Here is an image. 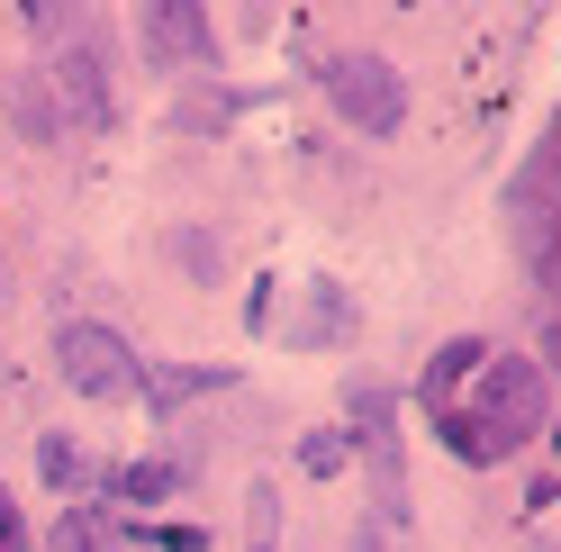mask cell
I'll return each mask as SVG.
<instances>
[{
    "label": "cell",
    "instance_id": "7a4b0ae2",
    "mask_svg": "<svg viewBox=\"0 0 561 552\" xmlns=\"http://www.w3.org/2000/svg\"><path fill=\"white\" fill-rule=\"evenodd\" d=\"M327 100H335L363 136H390V127H399V64H380V55H335V64H327Z\"/></svg>",
    "mask_w": 561,
    "mask_h": 552
},
{
    "label": "cell",
    "instance_id": "52a82bcc",
    "mask_svg": "<svg viewBox=\"0 0 561 552\" xmlns=\"http://www.w3.org/2000/svg\"><path fill=\"white\" fill-rule=\"evenodd\" d=\"M55 552H100V534H91V516H64V526H55Z\"/></svg>",
    "mask_w": 561,
    "mask_h": 552
},
{
    "label": "cell",
    "instance_id": "8992f818",
    "mask_svg": "<svg viewBox=\"0 0 561 552\" xmlns=\"http://www.w3.org/2000/svg\"><path fill=\"white\" fill-rule=\"evenodd\" d=\"M118 490H127V498H163V490H172V471H163V462H146V471H127Z\"/></svg>",
    "mask_w": 561,
    "mask_h": 552
},
{
    "label": "cell",
    "instance_id": "30bf717a",
    "mask_svg": "<svg viewBox=\"0 0 561 552\" xmlns=\"http://www.w3.org/2000/svg\"><path fill=\"white\" fill-rule=\"evenodd\" d=\"M552 444H561V435H552Z\"/></svg>",
    "mask_w": 561,
    "mask_h": 552
},
{
    "label": "cell",
    "instance_id": "3957f363",
    "mask_svg": "<svg viewBox=\"0 0 561 552\" xmlns=\"http://www.w3.org/2000/svg\"><path fill=\"white\" fill-rule=\"evenodd\" d=\"M64 381H73L82 399H127V390H136V354H127V335L73 318V326H64Z\"/></svg>",
    "mask_w": 561,
    "mask_h": 552
},
{
    "label": "cell",
    "instance_id": "ba28073f",
    "mask_svg": "<svg viewBox=\"0 0 561 552\" xmlns=\"http://www.w3.org/2000/svg\"><path fill=\"white\" fill-rule=\"evenodd\" d=\"M543 354H552V371H561V326H552V335H543Z\"/></svg>",
    "mask_w": 561,
    "mask_h": 552
},
{
    "label": "cell",
    "instance_id": "5b68a950",
    "mask_svg": "<svg viewBox=\"0 0 561 552\" xmlns=\"http://www.w3.org/2000/svg\"><path fill=\"white\" fill-rule=\"evenodd\" d=\"M480 354H489V344H471V335H462V344H444L435 371H426V399H435V407H453V381H462V371H480Z\"/></svg>",
    "mask_w": 561,
    "mask_h": 552
},
{
    "label": "cell",
    "instance_id": "6da1fadb",
    "mask_svg": "<svg viewBox=\"0 0 561 552\" xmlns=\"http://www.w3.org/2000/svg\"><path fill=\"white\" fill-rule=\"evenodd\" d=\"M535 435H543V371L516 363V354L489 363L462 407H444V444L462 462H507L516 444H535Z\"/></svg>",
    "mask_w": 561,
    "mask_h": 552
},
{
    "label": "cell",
    "instance_id": "277c9868",
    "mask_svg": "<svg viewBox=\"0 0 561 552\" xmlns=\"http://www.w3.org/2000/svg\"><path fill=\"white\" fill-rule=\"evenodd\" d=\"M146 37H154L163 55H199V46H208V19H199V10H146Z\"/></svg>",
    "mask_w": 561,
    "mask_h": 552
},
{
    "label": "cell",
    "instance_id": "9c48e42d",
    "mask_svg": "<svg viewBox=\"0 0 561 552\" xmlns=\"http://www.w3.org/2000/svg\"><path fill=\"white\" fill-rule=\"evenodd\" d=\"M0 534H10V498H0Z\"/></svg>",
    "mask_w": 561,
    "mask_h": 552
}]
</instances>
